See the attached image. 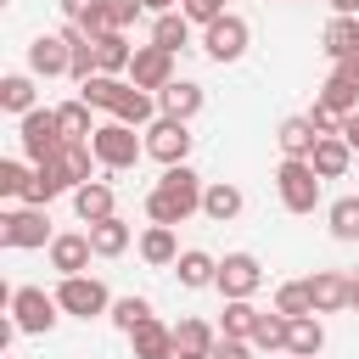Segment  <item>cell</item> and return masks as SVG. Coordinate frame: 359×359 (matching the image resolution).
Returning <instances> with one entry per match:
<instances>
[{
    "mask_svg": "<svg viewBox=\"0 0 359 359\" xmlns=\"http://www.w3.org/2000/svg\"><path fill=\"white\" fill-rule=\"evenodd\" d=\"M202 191H208V180L191 163H168L163 180L146 191V219L151 224H185L191 213H202Z\"/></svg>",
    "mask_w": 359,
    "mask_h": 359,
    "instance_id": "6da1fadb",
    "label": "cell"
},
{
    "mask_svg": "<svg viewBox=\"0 0 359 359\" xmlns=\"http://www.w3.org/2000/svg\"><path fill=\"white\" fill-rule=\"evenodd\" d=\"M90 151H95V163H101L107 174H123V168H135V163L146 157V135L129 129V123H118V118H107V123H95Z\"/></svg>",
    "mask_w": 359,
    "mask_h": 359,
    "instance_id": "7a4b0ae2",
    "label": "cell"
},
{
    "mask_svg": "<svg viewBox=\"0 0 359 359\" xmlns=\"http://www.w3.org/2000/svg\"><path fill=\"white\" fill-rule=\"evenodd\" d=\"M6 309H11V320H17L22 337H50L56 320H62V303H56V292H45V286H11V292H6Z\"/></svg>",
    "mask_w": 359,
    "mask_h": 359,
    "instance_id": "3957f363",
    "label": "cell"
},
{
    "mask_svg": "<svg viewBox=\"0 0 359 359\" xmlns=\"http://www.w3.org/2000/svg\"><path fill=\"white\" fill-rule=\"evenodd\" d=\"M50 241H56V230H50V208H28V202H17V208L0 213V247H6V252H28V247H50Z\"/></svg>",
    "mask_w": 359,
    "mask_h": 359,
    "instance_id": "277c9868",
    "label": "cell"
},
{
    "mask_svg": "<svg viewBox=\"0 0 359 359\" xmlns=\"http://www.w3.org/2000/svg\"><path fill=\"white\" fill-rule=\"evenodd\" d=\"M320 174H314V163L309 157H280V168H275V191H280V208L286 213H314L320 208Z\"/></svg>",
    "mask_w": 359,
    "mask_h": 359,
    "instance_id": "5b68a950",
    "label": "cell"
},
{
    "mask_svg": "<svg viewBox=\"0 0 359 359\" xmlns=\"http://www.w3.org/2000/svg\"><path fill=\"white\" fill-rule=\"evenodd\" d=\"M17 146H22L28 163H50V157L67 146V135H62V123H56V107L22 112V118H17Z\"/></svg>",
    "mask_w": 359,
    "mask_h": 359,
    "instance_id": "8992f818",
    "label": "cell"
},
{
    "mask_svg": "<svg viewBox=\"0 0 359 359\" xmlns=\"http://www.w3.org/2000/svg\"><path fill=\"white\" fill-rule=\"evenodd\" d=\"M56 303H62V314H73V320H101V314H112V292H107V280H95V275H62V280H56Z\"/></svg>",
    "mask_w": 359,
    "mask_h": 359,
    "instance_id": "52a82bcc",
    "label": "cell"
},
{
    "mask_svg": "<svg viewBox=\"0 0 359 359\" xmlns=\"http://www.w3.org/2000/svg\"><path fill=\"white\" fill-rule=\"evenodd\" d=\"M140 135H146V157H157L163 168H168V163H191L196 135H191V123H185V118H168V112H163V118H151Z\"/></svg>",
    "mask_w": 359,
    "mask_h": 359,
    "instance_id": "ba28073f",
    "label": "cell"
},
{
    "mask_svg": "<svg viewBox=\"0 0 359 359\" xmlns=\"http://www.w3.org/2000/svg\"><path fill=\"white\" fill-rule=\"evenodd\" d=\"M247 45H252V22L236 17V11H224V17H213V22L202 28V50H208L219 67H224V62H241Z\"/></svg>",
    "mask_w": 359,
    "mask_h": 359,
    "instance_id": "9c48e42d",
    "label": "cell"
},
{
    "mask_svg": "<svg viewBox=\"0 0 359 359\" xmlns=\"http://www.w3.org/2000/svg\"><path fill=\"white\" fill-rule=\"evenodd\" d=\"M258 286H264V264L252 258V252H224L219 258V275H213V292L230 303V297H258Z\"/></svg>",
    "mask_w": 359,
    "mask_h": 359,
    "instance_id": "30bf717a",
    "label": "cell"
},
{
    "mask_svg": "<svg viewBox=\"0 0 359 359\" xmlns=\"http://www.w3.org/2000/svg\"><path fill=\"white\" fill-rule=\"evenodd\" d=\"M129 84H140V90H163V84H174V50H163V45H135V62H129Z\"/></svg>",
    "mask_w": 359,
    "mask_h": 359,
    "instance_id": "8fae6325",
    "label": "cell"
},
{
    "mask_svg": "<svg viewBox=\"0 0 359 359\" xmlns=\"http://www.w3.org/2000/svg\"><path fill=\"white\" fill-rule=\"evenodd\" d=\"M67 62H73V50H67L62 28H56V34H34V39H28V73H34V79H62V73H67Z\"/></svg>",
    "mask_w": 359,
    "mask_h": 359,
    "instance_id": "7c38bea8",
    "label": "cell"
},
{
    "mask_svg": "<svg viewBox=\"0 0 359 359\" xmlns=\"http://www.w3.org/2000/svg\"><path fill=\"white\" fill-rule=\"evenodd\" d=\"M56 196H73V180H67V168L50 157V163H34V180H28V191H22V202L28 208H50Z\"/></svg>",
    "mask_w": 359,
    "mask_h": 359,
    "instance_id": "4fadbf2b",
    "label": "cell"
},
{
    "mask_svg": "<svg viewBox=\"0 0 359 359\" xmlns=\"http://www.w3.org/2000/svg\"><path fill=\"white\" fill-rule=\"evenodd\" d=\"M348 292H353V275H342V269H314V275H309L314 314H342V309H348Z\"/></svg>",
    "mask_w": 359,
    "mask_h": 359,
    "instance_id": "5bb4252c",
    "label": "cell"
},
{
    "mask_svg": "<svg viewBox=\"0 0 359 359\" xmlns=\"http://www.w3.org/2000/svg\"><path fill=\"white\" fill-rule=\"evenodd\" d=\"M90 258H95L90 230H67V236H56V241H50V269H56V275H84V269H90Z\"/></svg>",
    "mask_w": 359,
    "mask_h": 359,
    "instance_id": "9a60e30c",
    "label": "cell"
},
{
    "mask_svg": "<svg viewBox=\"0 0 359 359\" xmlns=\"http://www.w3.org/2000/svg\"><path fill=\"white\" fill-rule=\"evenodd\" d=\"M73 213H79V224H101V219H112V213H118L112 185H107V180H84V185L73 191Z\"/></svg>",
    "mask_w": 359,
    "mask_h": 359,
    "instance_id": "2e32d148",
    "label": "cell"
},
{
    "mask_svg": "<svg viewBox=\"0 0 359 359\" xmlns=\"http://www.w3.org/2000/svg\"><path fill=\"white\" fill-rule=\"evenodd\" d=\"M129 348H135V359H174V353H180L174 325H163L157 314H151L146 325H135V331H129Z\"/></svg>",
    "mask_w": 359,
    "mask_h": 359,
    "instance_id": "e0dca14e",
    "label": "cell"
},
{
    "mask_svg": "<svg viewBox=\"0 0 359 359\" xmlns=\"http://www.w3.org/2000/svg\"><path fill=\"white\" fill-rule=\"evenodd\" d=\"M202 101H208V90H202L196 79H174V84H163V90H157V107H163L168 118H185V123L202 112Z\"/></svg>",
    "mask_w": 359,
    "mask_h": 359,
    "instance_id": "ac0fdd59",
    "label": "cell"
},
{
    "mask_svg": "<svg viewBox=\"0 0 359 359\" xmlns=\"http://www.w3.org/2000/svg\"><path fill=\"white\" fill-rule=\"evenodd\" d=\"M107 118H118V123H129V129H146L151 118H163V107H157V95H151V90L123 84V95H118V107H112Z\"/></svg>",
    "mask_w": 359,
    "mask_h": 359,
    "instance_id": "d6986e66",
    "label": "cell"
},
{
    "mask_svg": "<svg viewBox=\"0 0 359 359\" xmlns=\"http://www.w3.org/2000/svg\"><path fill=\"white\" fill-rule=\"evenodd\" d=\"M275 146H280V157H314V146H320V129H314V118H309V112H297V118H280V129H275Z\"/></svg>",
    "mask_w": 359,
    "mask_h": 359,
    "instance_id": "ffe728a7",
    "label": "cell"
},
{
    "mask_svg": "<svg viewBox=\"0 0 359 359\" xmlns=\"http://www.w3.org/2000/svg\"><path fill=\"white\" fill-rule=\"evenodd\" d=\"M241 208H247L241 185H230V180H208V191H202V213H208L213 224H230V219H241Z\"/></svg>",
    "mask_w": 359,
    "mask_h": 359,
    "instance_id": "44dd1931",
    "label": "cell"
},
{
    "mask_svg": "<svg viewBox=\"0 0 359 359\" xmlns=\"http://www.w3.org/2000/svg\"><path fill=\"white\" fill-rule=\"evenodd\" d=\"M309 163H314V174H320V180H342V174L353 168V146H348L342 135H320V146H314V157H309Z\"/></svg>",
    "mask_w": 359,
    "mask_h": 359,
    "instance_id": "7402d4cb",
    "label": "cell"
},
{
    "mask_svg": "<svg viewBox=\"0 0 359 359\" xmlns=\"http://www.w3.org/2000/svg\"><path fill=\"white\" fill-rule=\"evenodd\" d=\"M180 252H185V247L174 241V224H146V230H140V258H146L151 269H174Z\"/></svg>",
    "mask_w": 359,
    "mask_h": 359,
    "instance_id": "603a6c76",
    "label": "cell"
},
{
    "mask_svg": "<svg viewBox=\"0 0 359 359\" xmlns=\"http://www.w3.org/2000/svg\"><path fill=\"white\" fill-rule=\"evenodd\" d=\"M174 275H180V286H185V292H202V286H213L219 258H213V252H202V247H185V252L174 258Z\"/></svg>",
    "mask_w": 359,
    "mask_h": 359,
    "instance_id": "cb8c5ba5",
    "label": "cell"
},
{
    "mask_svg": "<svg viewBox=\"0 0 359 359\" xmlns=\"http://www.w3.org/2000/svg\"><path fill=\"white\" fill-rule=\"evenodd\" d=\"M95 62H101V73H118V79H129V62H135V45H129V34H123V28H112V34H95Z\"/></svg>",
    "mask_w": 359,
    "mask_h": 359,
    "instance_id": "d4e9b609",
    "label": "cell"
},
{
    "mask_svg": "<svg viewBox=\"0 0 359 359\" xmlns=\"http://www.w3.org/2000/svg\"><path fill=\"white\" fill-rule=\"evenodd\" d=\"M320 348H325V325H320V314H297L292 331H286V353H292V359H320Z\"/></svg>",
    "mask_w": 359,
    "mask_h": 359,
    "instance_id": "484cf974",
    "label": "cell"
},
{
    "mask_svg": "<svg viewBox=\"0 0 359 359\" xmlns=\"http://www.w3.org/2000/svg\"><path fill=\"white\" fill-rule=\"evenodd\" d=\"M129 241H135V230L112 213V219H101V224H90V247H95V258H123L129 252Z\"/></svg>",
    "mask_w": 359,
    "mask_h": 359,
    "instance_id": "4316f807",
    "label": "cell"
},
{
    "mask_svg": "<svg viewBox=\"0 0 359 359\" xmlns=\"http://www.w3.org/2000/svg\"><path fill=\"white\" fill-rule=\"evenodd\" d=\"M258 303L252 297H230L224 303V314H219V337H241V342H252V331H258Z\"/></svg>",
    "mask_w": 359,
    "mask_h": 359,
    "instance_id": "83f0119b",
    "label": "cell"
},
{
    "mask_svg": "<svg viewBox=\"0 0 359 359\" xmlns=\"http://www.w3.org/2000/svg\"><path fill=\"white\" fill-rule=\"evenodd\" d=\"M191 28H196V22H191L185 11H163V17H151V45H163V50L180 56V50L191 45Z\"/></svg>",
    "mask_w": 359,
    "mask_h": 359,
    "instance_id": "f1b7e54d",
    "label": "cell"
},
{
    "mask_svg": "<svg viewBox=\"0 0 359 359\" xmlns=\"http://www.w3.org/2000/svg\"><path fill=\"white\" fill-rule=\"evenodd\" d=\"M314 101L325 107V112H337V118H348V112H359V84H348L342 73H331L320 90H314Z\"/></svg>",
    "mask_w": 359,
    "mask_h": 359,
    "instance_id": "f546056e",
    "label": "cell"
},
{
    "mask_svg": "<svg viewBox=\"0 0 359 359\" xmlns=\"http://www.w3.org/2000/svg\"><path fill=\"white\" fill-rule=\"evenodd\" d=\"M320 50H325L331 62H342L348 50H359V17H331L325 34H320Z\"/></svg>",
    "mask_w": 359,
    "mask_h": 359,
    "instance_id": "4dcf8cb0",
    "label": "cell"
},
{
    "mask_svg": "<svg viewBox=\"0 0 359 359\" xmlns=\"http://www.w3.org/2000/svg\"><path fill=\"white\" fill-rule=\"evenodd\" d=\"M0 107H6L11 118L34 112V107H39V101H34V73H6V79H0Z\"/></svg>",
    "mask_w": 359,
    "mask_h": 359,
    "instance_id": "1f68e13d",
    "label": "cell"
},
{
    "mask_svg": "<svg viewBox=\"0 0 359 359\" xmlns=\"http://www.w3.org/2000/svg\"><path fill=\"white\" fill-rule=\"evenodd\" d=\"M90 112H95V107H90L84 95L62 101V107H56V123H62V135H67V140H90V135H95V118H90Z\"/></svg>",
    "mask_w": 359,
    "mask_h": 359,
    "instance_id": "d6a6232c",
    "label": "cell"
},
{
    "mask_svg": "<svg viewBox=\"0 0 359 359\" xmlns=\"http://www.w3.org/2000/svg\"><path fill=\"white\" fill-rule=\"evenodd\" d=\"M123 84H129V79H118V73H95V79H84V84H79V95H84L95 112H112V107H118V95H123Z\"/></svg>",
    "mask_w": 359,
    "mask_h": 359,
    "instance_id": "836d02e7",
    "label": "cell"
},
{
    "mask_svg": "<svg viewBox=\"0 0 359 359\" xmlns=\"http://www.w3.org/2000/svg\"><path fill=\"white\" fill-rule=\"evenodd\" d=\"M174 342H180V353H208V348L219 342V325H208V320L185 314V320L174 325Z\"/></svg>",
    "mask_w": 359,
    "mask_h": 359,
    "instance_id": "e575fe53",
    "label": "cell"
},
{
    "mask_svg": "<svg viewBox=\"0 0 359 359\" xmlns=\"http://www.w3.org/2000/svg\"><path fill=\"white\" fill-rule=\"evenodd\" d=\"M325 230H331L337 241H359V196H337V202L325 208Z\"/></svg>",
    "mask_w": 359,
    "mask_h": 359,
    "instance_id": "d590c367",
    "label": "cell"
},
{
    "mask_svg": "<svg viewBox=\"0 0 359 359\" xmlns=\"http://www.w3.org/2000/svg\"><path fill=\"white\" fill-rule=\"evenodd\" d=\"M107 320H112V325L129 337L135 325H146V320H151V297H140V292H129V297H112V314H107Z\"/></svg>",
    "mask_w": 359,
    "mask_h": 359,
    "instance_id": "8d00e7d4",
    "label": "cell"
},
{
    "mask_svg": "<svg viewBox=\"0 0 359 359\" xmlns=\"http://www.w3.org/2000/svg\"><path fill=\"white\" fill-rule=\"evenodd\" d=\"M56 163L67 168V180H73V191L90 180V168H95V151H90V140H67L62 151H56Z\"/></svg>",
    "mask_w": 359,
    "mask_h": 359,
    "instance_id": "74e56055",
    "label": "cell"
},
{
    "mask_svg": "<svg viewBox=\"0 0 359 359\" xmlns=\"http://www.w3.org/2000/svg\"><path fill=\"white\" fill-rule=\"evenodd\" d=\"M286 331H292V314H280V309H264L258 314V331H252V348H286Z\"/></svg>",
    "mask_w": 359,
    "mask_h": 359,
    "instance_id": "f35d334b",
    "label": "cell"
},
{
    "mask_svg": "<svg viewBox=\"0 0 359 359\" xmlns=\"http://www.w3.org/2000/svg\"><path fill=\"white\" fill-rule=\"evenodd\" d=\"M275 309H280V314H292V320H297V314H314L309 280H280V286H275Z\"/></svg>",
    "mask_w": 359,
    "mask_h": 359,
    "instance_id": "ab89813d",
    "label": "cell"
},
{
    "mask_svg": "<svg viewBox=\"0 0 359 359\" xmlns=\"http://www.w3.org/2000/svg\"><path fill=\"white\" fill-rule=\"evenodd\" d=\"M28 180H34V168H22L17 157H6V163H0V196H11V202H22V191H28Z\"/></svg>",
    "mask_w": 359,
    "mask_h": 359,
    "instance_id": "60d3db41",
    "label": "cell"
},
{
    "mask_svg": "<svg viewBox=\"0 0 359 359\" xmlns=\"http://www.w3.org/2000/svg\"><path fill=\"white\" fill-rule=\"evenodd\" d=\"M180 11H185L196 28H208L213 17H224V11H230V0H180Z\"/></svg>",
    "mask_w": 359,
    "mask_h": 359,
    "instance_id": "b9f144b4",
    "label": "cell"
},
{
    "mask_svg": "<svg viewBox=\"0 0 359 359\" xmlns=\"http://www.w3.org/2000/svg\"><path fill=\"white\" fill-rule=\"evenodd\" d=\"M208 359H252V342H241V337H219V342L208 348Z\"/></svg>",
    "mask_w": 359,
    "mask_h": 359,
    "instance_id": "7bdbcfd3",
    "label": "cell"
},
{
    "mask_svg": "<svg viewBox=\"0 0 359 359\" xmlns=\"http://www.w3.org/2000/svg\"><path fill=\"white\" fill-rule=\"evenodd\" d=\"M107 11H112V28H123V34H129V22H135L146 6H140V0H107Z\"/></svg>",
    "mask_w": 359,
    "mask_h": 359,
    "instance_id": "ee69618b",
    "label": "cell"
},
{
    "mask_svg": "<svg viewBox=\"0 0 359 359\" xmlns=\"http://www.w3.org/2000/svg\"><path fill=\"white\" fill-rule=\"evenodd\" d=\"M331 73H342L348 84H359V50H348L342 62H331Z\"/></svg>",
    "mask_w": 359,
    "mask_h": 359,
    "instance_id": "f6af8a7d",
    "label": "cell"
},
{
    "mask_svg": "<svg viewBox=\"0 0 359 359\" xmlns=\"http://www.w3.org/2000/svg\"><path fill=\"white\" fill-rule=\"evenodd\" d=\"M56 6H62V17H67V22H79V17H84L90 6H101V0H56Z\"/></svg>",
    "mask_w": 359,
    "mask_h": 359,
    "instance_id": "bcb514c9",
    "label": "cell"
},
{
    "mask_svg": "<svg viewBox=\"0 0 359 359\" xmlns=\"http://www.w3.org/2000/svg\"><path fill=\"white\" fill-rule=\"evenodd\" d=\"M342 140L359 151V112H348V118H342Z\"/></svg>",
    "mask_w": 359,
    "mask_h": 359,
    "instance_id": "7dc6e473",
    "label": "cell"
},
{
    "mask_svg": "<svg viewBox=\"0 0 359 359\" xmlns=\"http://www.w3.org/2000/svg\"><path fill=\"white\" fill-rule=\"evenodd\" d=\"M331 6V17H359V0H325Z\"/></svg>",
    "mask_w": 359,
    "mask_h": 359,
    "instance_id": "c3c4849f",
    "label": "cell"
},
{
    "mask_svg": "<svg viewBox=\"0 0 359 359\" xmlns=\"http://www.w3.org/2000/svg\"><path fill=\"white\" fill-rule=\"evenodd\" d=\"M140 6H146L151 17H163V11H180V0H140Z\"/></svg>",
    "mask_w": 359,
    "mask_h": 359,
    "instance_id": "681fc988",
    "label": "cell"
},
{
    "mask_svg": "<svg viewBox=\"0 0 359 359\" xmlns=\"http://www.w3.org/2000/svg\"><path fill=\"white\" fill-rule=\"evenodd\" d=\"M348 309L359 314V275H353V292H348Z\"/></svg>",
    "mask_w": 359,
    "mask_h": 359,
    "instance_id": "f907efd6",
    "label": "cell"
},
{
    "mask_svg": "<svg viewBox=\"0 0 359 359\" xmlns=\"http://www.w3.org/2000/svg\"><path fill=\"white\" fill-rule=\"evenodd\" d=\"M174 359H208V353H174Z\"/></svg>",
    "mask_w": 359,
    "mask_h": 359,
    "instance_id": "816d5d0a",
    "label": "cell"
},
{
    "mask_svg": "<svg viewBox=\"0 0 359 359\" xmlns=\"http://www.w3.org/2000/svg\"><path fill=\"white\" fill-rule=\"evenodd\" d=\"M303 6H309V0H303Z\"/></svg>",
    "mask_w": 359,
    "mask_h": 359,
    "instance_id": "f5cc1de1",
    "label": "cell"
}]
</instances>
